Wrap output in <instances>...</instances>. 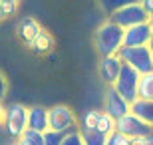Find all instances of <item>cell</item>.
Listing matches in <instances>:
<instances>
[{"mask_svg": "<svg viewBox=\"0 0 153 145\" xmlns=\"http://www.w3.org/2000/svg\"><path fill=\"white\" fill-rule=\"evenodd\" d=\"M121 38H123V28H119L115 22L105 20V22L96 30V48L102 56H109L121 48Z\"/></svg>", "mask_w": 153, "mask_h": 145, "instance_id": "6da1fadb", "label": "cell"}, {"mask_svg": "<svg viewBox=\"0 0 153 145\" xmlns=\"http://www.w3.org/2000/svg\"><path fill=\"white\" fill-rule=\"evenodd\" d=\"M115 54L123 64L131 66L137 74H147L153 70V54L149 50V46H133V48L121 46Z\"/></svg>", "mask_w": 153, "mask_h": 145, "instance_id": "7a4b0ae2", "label": "cell"}, {"mask_svg": "<svg viewBox=\"0 0 153 145\" xmlns=\"http://www.w3.org/2000/svg\"><path fill=\"white\" fill-rule=\"evenodd\" d=\"M137 82H139V74L131 66L121 64V70H119L117 78H115L111 88H114L127 103H133V101L137 100Z\"/></svg>", "mask_w": 153, "mask_h": 145, "instance_id": "3957f363", "label": "cell"}, {"mask_svg": "<svg viewBox=\"0 0 153 145\" xmlns=\"http://www.w3.org/2000/svg\"><path fill=\"white\" fill-rule=\"evenodd\" d=\"M48 129H56V131H74L78 129V117L70 109L68 106H54L48 109Z\"/></svg>", "mask_w": 153, "mask_h": 145, "instance_id": "277c9868", "label": "cell"}, {"mask_svg": "<svg viewBox=\"0 0 153 145\" xmlns=\"http://www.w3.org/2000/svg\"><path fill=\"white\" fill-rule=\"evenodd\" d=\"M109 20L115 22L119 28H129L133 24L149 20V16L145 14V10L141 8L139 2H131V4H125V6H121V8H117L115 12H111V14H109Z\"/></svg>", "mask_w": 153, "mask_h": 145, "instance_id": "5b68a950", "label": "cell"}, {"mask_svg": "<svg viewBox=\"0 0 153 145\" xmlns=\"http://www.w3.org/2000/svg\"><path fill=\"white\" fill-rule=\"evenodd\" d=\"M4 127L10 137H20L22 131L28 127V107L22 103H14L4 113Z\"/></svg>", "mask_w": 153, "mask_h": 145, "instance_id": "8992f818", "label": "cell"}, {"mask_svg": "<svg viewBox=\"0 0 153 145\" xmlns=\"http://www.w3.org/2000/svg\"><path fill=\"white\" fill-rule=\"evenodd\" d=\"M115 129H117V131H121L125 137H141V135L153 133V127H151V125H147L145 121H141L139 117L133 115L131 112L125 113V115L119 117V119H115Z\"/></svg>", "mask_w": 153, "mask_h": 145, "instance_id": "52a82bcc", "label": "cell"}, {"mask_svg": "<svg viewBox=\"0 0 153 145\" xmlns=\"http://www.w3.org/2000/svg\"><path fill=\"white\" fill-rule=\"evenodd\" d=\"M149 36H151V26L149 20L139 24H133L129 28H123V38H121V46L125 48H133V46H147Z\"/></svg>", "mask_w": 153, "mask_h": 145, "instance_id": "ba28073f", "label": "cell"}, {"mask_svg": "<svg viewBox=\"0 0 153 145\" xmlns=\"http://www.w3.org/2000/svg\"><path fill=\"white\" fill-rule=\"evenodd\" d=\"M103 112L108 113L109 117H114V119H119V117H123L125 113H129V103H127V101H125L123 97H121V95L109 86L108 94H105Z\"/></svg>", "mask_w": 153, "mask_h": 145, "instance_id": "9c48e42d", "label": "cell"}, {"mask_svg": "<svg viewBox=\"0 0 153 145\" xmlns=\"http://www.w3.org/2000/svg\"><path fill=\"white\" fill-rule=\"evenodd\" d=\"M121 64L123 62L119 60L117 54H109V56H102L100 62V76L108 86H114L115 78H117L119 70H121Z\"/></svg>", "mask_w": 153, "mask_h": 145, "instance_id": "30bf717a", "label": "cell"}, {"mask_svg": "<svg viewBox=\"0 0 153 145\" xmlns=\"http://www.w3.org/2000/svg\"><path fill=\"white\" fill-rule=\"evenodd\" d=\"M42 26H40V22L36 20V18H22L20 20V24H18V38L22 40L24 44H28V42H32V40L38 36L40 32H42Z\"/></svg>", "mask_w": 153, "mask_h": 145, "instance_id": "8fae6325", "label": "cell"}, {"mask_svg": "<svg viewBox=\"0 0 153 145\" xmlns=\"http://www.w3.org/2000/svg\"><path fill=\"white\" fill-rule=\"evenodd\" d=\"M28 127L34 131H40V133H44L48 129V109L46 107H28Z\"/></svg>", "mask_w": 153, "mask_h": 145, "instance_id": "7c38bea8", "label": "cell"}, {"mask_svg": "<svg viewBox=\"0 0 153 145\" xmlns=\"http://www.w3.org/2000/svg\"><path fill=\"white\" fill-rule=\"evenodd\" d=\"M129 112L133 115H137L141 121H145L147 125L153 127V100H141V97H137L133 103H129Z\"/></svg>", "mask_w": 153, "mask_h": 145, "instance_id": "4fadbf2b", "label": "cell"}, {"mask_svg": "<svg viewBox=\"0 0 153 145\" xmlns=\"http://www.w3.org/2000/svg\"><path fill=\"white\" fill-rule=\"evenodd\" d=\"M26 48L28 50H32L34 54H46V52H50L52 48H54V38H52L50 32H46V30H42V32L36 36L32 42H28L26 44Z\"/></svg>", "mask_w": 153, "mask_h": 145, "instance_id": "5bb4252c", "label": "cell"}, {"mask_svg": "<svg viewBox=\"0 0 153 145\" xmlns=\"http://www.w3.org/2000/svg\"><path fill=\"white\" fill-rule=\"evenodd\" d=\"M137 97H141V100H153V70L147 74H139Z\"/></svg>", "mask_w": 153, "mask_h": 145, "instance_id": "9a60e30c", "label": "cell"}, {"mask_svg": "<svg viewBox=\"0 0 153 145\" xmlns=\"http://www.w3.org/2000/svg\"><path fill=\"white\" fill-rule=\"evenodd\" d=\"M79 135H82V141H84V145H105V137L108 135L100 133L97 129L94 127H82L78 129Z\"/></svg>", "mask_w": 153, "mask_h": 145, "instance_id": "2e32d148", "label": "cell"}, {"mask_svg": "<svg viewBox=\"0 0 153 145\" xmlns=\"http://www.w3.org/2000/svg\"><path fill=\"white\" fill-rule=\"evenodd\" d=\"M18 143L16 145H44V137H42V133L40 131H34V129L26 127L22 131V135L20 137H16Z\"/></svg>", "mask_w": 153, "mask_h": 145, "instance_id": "e0dca14e", "label": "cell"}, {"mask_svg": "<svg viewBox=\"0 0 153 145\" xmlns=\"http://www.w3.org/2000/svg\"><path fill=\"white\" fill-rule=\"evenodd\" d=\"M94 129H97V131L103 133V135H109L115 129V119H114V117H109L105 112H100L97 121H96V127H94Z\"/></svg>", "mask_w": 153, "mask_h": 145, "instance_id": "ac0fdd59", "label": "cell"}, {"mask_svg": "<svg viewBox=\"0 0 153 145\" xmlns=\"http://www.w3.org/2000/svg\"><path fill=\"white\" fill-rule=\"evenodd\" d=\"M105 145H131V137H125L121 131L114 129V131L105 137Z\"/></svg>", "mask_w": 153, "mask_h": 145, "instance_id": "d6986e66", "label": "cell"}, {"mask_svg": "<svg viewBox=\"0 0 153 145\" xmlns=\"http://www.w3.org/2000/svg\"><path fill=\"white\" fill-rule=\"evenodd\" d=\"M64 131H56V129H46L42 137H44V145H60L64 139Z\"/></svg>", "mask_w": 153, "mask_h": 145, "instance_id": "ffe728a7", "label": "cell"}, {"mask_svg": "<svg viewBox=\"0 0 153 145\" xmlns=\"http://www.w3.org/2000/svg\"><path fill=\"white\" fill-rule=\"evenodd\" d=\"M16 10H18V2H14V0H0V16L2 18L14 16Z\"/></svg>", "mask_w": 153, "mask_h": 145, "instance_id": "44dd1931", "label": "cell"}, {"mask_svg": "<svg viewBox=\"0 0 153 145\" xmlns=\"http://www.w3.org/2000/svg\"><path fill=\"white\" fill-rule=\"evenodd\" d=\"M103 6V10L108 12V14H111V12H115L117 8H121V6L125 4H131V2H137V0H100Z\"/></svg>", "mask_w": 153, "mask_h": 145, "instance_id": "7402d4cb", "label": "cell"}, {"mask_svg": "<svg viewBox=\"0 0 153 145\" xmlns=\"http://www.w3.org/2000/svg\"><path fill=\"white\" fill-rule=\"evenodd\" d=\"M60 145H84V141H82V135H79L78 129H74V131H68V133L64 135V139Z\"/></svg>", "mask_w": 153, "mask_h": 145, "instance_id": "603a6c76", "label": "cell"}, {"mask_svg": "<svg viewBox=\"0 0 153 145\" xmlns=\"http://www.w3.org/2000/svg\"><path fill=\"white\" fill-rule=\"evenodd\" d=\"M97 115H100V112H97V109H90V112H85L84 119H82V125H84V127H96Z\"/></svg>", "mask_w": 153, "mask_h": 145, "instance_id": "cb8c5ba5", "label": "cell"}, {"mask_svg": "<svg viewBox=\"0 0 153 145\" xmlns=\"http://www.w3.org/2000/svg\"><path fill=\"white\" fill-rule=\"evenodd\" d=\"M6 94H8V80H6L4 72L0 70V101L6 97Z\"/></svg>", "mask_w": 153, "mask_h": 145, "instance_id": "d4e9b609", "label": "cell"}, {"mask_svg": "<svg viewBox=\"0 0 153 145\" xmlns=\"http://www.w3.org/2000/svg\"><path fill=\"white\" fill-rule=\"evenodd\" d=\"M137 2L141 4V8L145 10L147 16H153V0H137Z\"/></svg>", "mask_w": 153, "mask_h": 145, "instance_id": "484cf974", "label": "cell"}, {"mask_svg": "<svg viewBox=\"0 0 153 145\" xmlns=\"http://www.w3.org/2000/svg\"><path fill=\"white\" fill-rule=\"evenodd\" d=\"M149 26H151V36H149V50H151V54H153V16H149Z\"/></svg>", "mask_w": 153, "mask_h": 145, "instance_id": "4316f807", "label": "cell"}, {"mask_svg": "<svg viewBox=\"0 0 153 145\" xmlns=\"http://www.w3.org/2000/svg\"><path fill=\"white\" fill-rule=\"evenodd\" d=\"M4 113H6V107L2 106V101H0V125L4 123Z\"/></svg>", "mask_w": 153, "mask_h": 145, "instance_id": "83f0119b", "label": "cell"}, {"mask_svg": "<svg viewBox=\"0 0 153 145\" xmlns=\"http://www.w3.org/2000/svg\"><path fill=\"white\" fill-rule=\"evenodd\" d=\"M145 145H153V133L145 135Z\"/></svg>", "mask_w": 153, "mask_h": 145, "instance_id": "f1b7e54d", "label": "cell"}, {"mask_svg": "<svg viewBox=\"0 0 153 145\" xmlns=\"http://www.w3.org/2000/svg\"><path fill=\"white\" fill-rule=\"evenodd\" d=\"M14 2H20V0H14Z\"/></svg>", "mask_w": 153, "mask_h": 145, "instance_id": "f546056e", "label": "cell"}, {"mask_svg": "<svg viewBox=\"0 0 153 145\" xmlns=\"http://www.w3.org/2000/svg\"><path fill=\"white\" fill-rule=\"evenodd\" d=\"M0 20H2V16H0Z\"/></svg>", "mask_w": 153, "mask_h": 145, "instance_id": "4dcf8cb0", "label": "cell"}, {"mask_svg": "<svg viewBox=\"0 0 153 145\" xmlns=\"http://www.w3.org/2000/svg\"><path fill=\"white\" fill-rule=\"evenodd\" d=\"M12 145H16V143H12Z\"/></svg>", "mask_w": 153, "mask_h": 145, "instance_id": "1f68e13d", "label": "cell"}]
</instances>
